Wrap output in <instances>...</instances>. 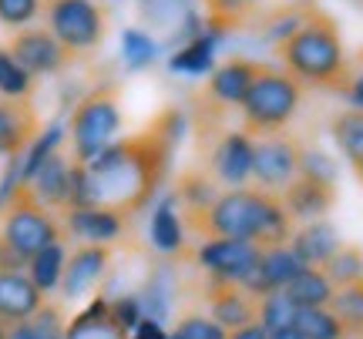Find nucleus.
I'll return each mask as SVG.
<instances>
[{
    "mask_svg": "<svg viewBox=\"0 0 363 339\" xmlns=\"http://www.w3.org/2000/svg\"><path fill=\"white\" fill-rule=\"evenodd\" d=\"M182 134H185V115L179 108H165L148 128L108 144L94 161L78 165L71 209L94 205L118 212L131 222L158 195Z\"/></svg>",
    "mask_w": 363,
    "mask_h": 339,
    "instance_id": "1",
    "label": "nucleus"
},
{
    "mask_svg": "<svg viewBox=\"0 0 363 339\" xmlns=\"http://www.w3.org/2000/svg\"><path fill=\"white\" fill-rule=\"evenodd\" d=\"M182 225H185V232H192L202 242H208V239H242V242H252L259 248L289 246V239L296 232V222L286 212L283 198L259 192L252 185L225 188L206 215H195Z\"/></svg>",
    "mask_w": 363,
    "mask_h": 339,
    "instance_id": "2",
    "label": "nucleus"
},
{
    "mask_svg": "<svg viewBox=\"0 0 363 339\" xmlns=\"http://www.w3.org/2000/svg\"><path fill=\"white\" fill-rule=\"evenodd\" d=\"M276 57L283 61V71H289L303 88L347 94L350 54L343 47L340 24L320 7H310L303 24L283 44H276Z\"/></svg>",
    "mask_w": 363,
    "mask_h": 339,
    "instance_id": "3",
    "label": "nucleus"
},
{
    "mask_svg": "<svg viewBox=\"0 0 363 339\" xmlns=\"http://www.w3.org/2000/svg\"><path fill=\"white\" fill-rule=\"evenodd\" d=\"M54 242H67L61 215L40 205L30 185H17L0 205V269H27V262Z\"/></svg>",
    "mask_w": 363,
    "mask_h": 339,
    "instance_id": "4",
    "label": "nucleus"
},
{
    "mask_svg": "<svg viewBox=\"0 0 363 339\" xmlns=\"http://www.w3.org/2000/svg\"><path fill=\"white\" fill-rule=\"evenodd\" d=\"M118 131H121V84L104 81L91 88L67 117L65 134L71 142V158L78 165L94 161L108 144L118 142Z\"/></svg>",
    "mask_w": 363,
    "mask_h": 339,
    "instance_id": "5",
    "label": "nucleus"
},
{
    "mask_svg": "<svg viewBox=\"0 0 363 339\" xmlns=\"http://www.w3.org/2000/svg\"><path fill=\"white\" fill-rule=\"evenodd\" d=\"M303 94H306V88H303L289 71L262 64L259 78L252 81L246 101L239 108V115H242V131L252 134V138H266V134L286 131L289 121L299 115Z\"/></svg>",
    "mask_w": 363,
    "mask_h": 339,
    "instance_id": "6",
    "label": "nucleus"
},
{
    "mask_svg": "<svg viewBox=\"0 0 363 339\" xmlns=\"http://www.w3.org/2000/svg\"><path fill=\"white\" fill-rule=\"evenodd\" d=\"M40 21L78 61L108 38V11L98 0H40Z\"/></svg>",
    "mask_w": 363,
    "mask_h": 339,
    "instance_id": "7",
    "label": "nucleus"
},
{
    "mask_svg": "<svg viewBox=\"0 0 363 339\" xmlns=\"http://www.w3.org/2000/svg\"><path fill=\"white\" fill-rule=\"evenodd\" d=\"M303 151H306L303 142L289 131L256 138V148H252V188L269 192V195H283L286 185L299 175Z\"/></svg>",
    "mask_w": 363,
    "mask_h": 339,
    "instance_id": "8",
    "label": "nucleus"
},
{
    "mask_svg": "<svg viewBox=\"0 0 363 339\" xmlns=\"http://www.w3.org/2000/svg\"><path fill=\"white\" fill-rule=\"evenodd\" d=\"M252 148L256 138L246 131H222L216 142H208V158H202V168L219 182V188H246L252 182Z\"/></svg>",
    "mask_w": 363,
    "mask_h": 339,
    "instance_id": "9",
    "label": "nucleus"
},
{
    "mask_svg": "<svg viewBox=\"0 0 363 339\" xmlns=\"http://www.w3.org/2000/svg\"><path fill=\"white\" fill-rule=\"evenodd\" d=\"M7 51H11L13 61L21 67H27L34 78H38V74H65L67 67L78 61L48 27H24V30H13Z\"/></svg>",
    "mask_w": 363,
    "mask_h": 339,
    "instance_id": "10",
    "label": "nucleus"
},
{
    "mask_svg": "<svg viewBox=\"0 0 363 339\" xmlns=\"http://www.w3.org/2000/svg\"><path fill=\"white\" fill-rule=\"evenodd\" d=\"M202 302H206V313L219 323L225 333L242 329L249 323H259V299L242 289L239 282H225V279H202Z\"/></svg>",
    "mask_w": 363,
    "mask_h": 339,
    "instance_id": "11",
    "label": "nucleus"
},
{
    "mask_svg": "<svg viewBox=\"0 0 363 339\" xmlns=\"http://www.w3.org/2000/svg\"><path fill=\"white\" fill-rule=\"evenodd\" d=\"M115 262V248L111 246H78L67 252L65 279H61V299L65 302H81L94 296L98 286L104 282V275Z\"/></svg>",
    "mask_w": 363,
    "mask_h": 339,
    "instance_id": "12",
    "label": "nucleus"
},
{
    "mask_svg": "<svg viewBox=\"0 0 363 339\" xmlns=\"http://www.w3.org/2000/svg\"><path fill=\"white\" fill-rule=\"evenodd\" d=\"M262 248L242 239H208L195 248V265L212 279H225V282H242V275L259 262Z\"/></svg>",
    "mask_w": 363,
    "mask_h": 339,
    "instance_id": "13",
    "label": "nucleus"
},
{
    "mask_svg": "<svg viewBox=\"0 0 363 339\" xmlns=\"http://www.w3.org/2000/svg\"><path fill=\"white\" fill-rule=\"evenodd\" d=\"M30 192L40 205H48L51 212L65 215L74 202V185H78V161L71 158V151H54L44 165H40L34 175H30Z\"/></svg>",
    "mask_w": 363,
    "mask_h": 339,
    "instance_id": "14",
    "label": "nucleus"
},
{
    "mask_svg": "<svg viewBox=\"0 0 363 339\" xmlns=\"http://www.w3.org/2000/svg\"><path fill=\"white\" fill-rule=\"evenodd\" d=\"M306 265L296 259V252L289 246H276V248H262L259 262L242 275V282L239 286L249 289L256 299H266L269 292H279L286 289L299 272H303Z\"/></svg>",
    "mask_w": 363,
    "mask_h": 339,
    "instance_id": "15",
    "label": "nucleus"
},
{
    "mask_svg": "<svg viewBox=\"0 0 363 339\" xmlns=\"http://www.w3.org/2000/svg\"><path fill=\"white\" fill-rule=\"evenodd\" d=\"M40 138V115L34 101L0 98V158H21Z\"/></svg>",
    "mask_w": 363,
    "mask_h": 339,
    "instance_id": "16",
    "label": "nucleus"
},
{
    "mask_svg": "<svg viewBox=\"0 0 363 339\" xmlns=\"http://www.w3.org/2000/svg\"><path fill=\"white\" fill-rule=\"evenodd\" d=\"M65 222V235L74 242H84V246H111L125 235L128 229V219L118 215V212H108V209H94V205H81V209H67L61 215Z\"/></svg>",
    "mask_w": 363,
    "mask_h": 339,
    "instance_id": "17",
    "label": "nucleus"
},
{
    "mask_svg": "<svg viewBox=\"0 0 363 339\" xmlns=\"http://www.w3.org/2000/svg\"><path fill=\"white\" fill-rule=\"evenodd\" d=\"M286 212L293 215V222L306 225V222H320L326 219V212L337 205V182H323V178H313V175H296L293 182L286 185L283 195Z\"/></svg>",
    "mask_w": 363,
    "mask_h": 339,
    "instance_id": "18",
    "label": "nucleus"
},
{
    "mask_svg": "<svg viewBox=\"0 0 363 339\" xmlns=\"http://www.w3.org/2000/svg\"><path fill=\"white\" fill-rule=\"evenodd\" d=\"M44 302L48 296L34 286L27 269H0V323H7V326L27 323V319H34V313Z\"/></svg>",
    "mask_w": 363,
    "mask_h": 339,
    "instance_id": "19",
    "label": "nucleus"
},
{
    "mask_svg": "<svg viewBox=\"0 0 363 339\" xmlns=\"http://www.w3.org/2000/svg\"><path fill=\"white\" fill-rule=\"evenodd\" d=\"M343 246L340 232L333 229V222H306V225H296V232L289 239V248L296 252V259L310 269H323L326 262L337 255V248Z\"/></svg>",
    "mask_w": 363,
    "mask_h": 339,
    "instance_id": "20",
    "label": "nucleus"
},
{
    "mask_svg": "<svg viewBox=\"0 0 363 339\" xmlns=\"http://www.w3.org/2000/svg\"><path fill=\"white\" fill-rule=\"evenodd\" d=\"M219 195H222L219 182H216L202 165L185 168L179 175L175 188H172V198H175V205L182 209V222H189V219H195V215H206V212L216 205V198Z\"/></svg>",
    "mask_w": 363,
    "mask_h": 339,
    "instance_id": "21",
    "label": "nucleus"
},
{
    "mask_svg": "<svg viewBox=\"0 0 363 339\" xmlns=\"http://www.w3.org/2000/svg\"><path fill=\"white\" fill-rule=\"evenodd\" d=\"M185 225H182L179 205L175 198L165 195L152 212V222H148V242L155 252H162L165 259H175V255H189V239H185Z\"/></svg>",
    "mask_w": 363,
    "mask_h": 339,
    "instance_id": "22",
    "label": "nucleus"
},
{
    "mask_svg": "<svg viewBox=\"0 0 363 339\" xmlns=\"http://www.w3.org/2000/svg\"><path fill=\"white\" fill-rule=\"evenodd\" d=\"M65 339H128V333L111 319V302L108 299H91L84 313H78L67 323Z\"/></svg>",
    "mask_w": 363,
    "mask_h": 339,
    "instance_id": "23",
    "label": "nucleus"
},
{
    "mask_svg": "<svg viewBox=\"0 0 363 339\" xmlns=\"http://www.w3.org/2000/svg\"><path fill=\"white\" fill-rule=\"evenodd\" d=\"M330 134L353 171L363 168V108H343L330 121Z\"/></svg>",
    "mask_w": 363,
    "mask_h": 339,
    "instance_id": "24",
    "label": "nucleus"
},
{
    "mask_svg": "<svg viewBox=\"0 0 363 339\" xmlns=\"http://www.w3.org/2000/svg\"><path fill=\"white\" fill-rule=\"evenodd\" d=\"M283 292L289 296V302H293L296 309H320V306H330L337 286L326 279L323 269H310V265H306Z\"/></svg>",
    "mask_w": 363,
    "mask_h": 339,
    "instance_id": "25",
    "label": "nucleus"
},
{
    "mask_svg": "<svg viewBox=\"0 0 363 339\" xmlns=\"http://www.w3.org/2000/svg\"><path fill=\"white\" fill-rule=\"evenodd\" d=\"M65 265H67V246L65 242H54L44 252H38L34 259L27 262V275L34 279V286L51 296L54 289H61V279H65Z\"/></svg>",
    "mask_w": 363,
    "mask_h": 339,
    "instance_id": "26",
    "label": "nucleus"
},
{
    "mask_svg": "<svg viewBox=\"0 0 363 339\" xmlns=\"http://www.w3.org/2000/svg\"><path fill=\"white\" fill-rule=\"evenodd\" d=\"M330 313L340 319L347 339H363V279L350 286H337L330 299Z\"/></svg>",
    "mask_w": 363,
    "mask_h": 339,
    "instance_id": "27",
    "label": "nucleus"
},
{
    "mask_svg": "<svg viewBox=\"0 0 363 339\" xmlns=\"http://www.w3.org/2000/svg\"><path fill=\"white\" fill-rule=\"evenodd\" d=\"M216 44H219V38L208 34V30L195 34L189 44H182L179 51L172 54V71H182V74H206V71H212Z\"/></svg>",
    "mask_w": 363,
    "mask_h": 339,
    "instance_id": "28",
    "label": "nucleus"
},
{
    "mask_svg": "<svg viewBox=\"0 0 363 339\" xmlns=\"http://www.w3.org/2000/svg\"><path fill=\"white\" fill-rule=\"evenodd\" d=\"M252 4L256 0H206V11H208V34L216 38H225L233 27H242L252 21Z\"/></svg>",
    "mask_w": 363,
    "mask_h": 339,
    "instance_id": "29",
    "label": "nucleus"
},
{
    "mask_svg": "<svg viewBox=\"0 0 363 339\" xmlns=\"http://www.w3.org/2000/svg\"><path fill=\"white\" fill-rule=\"evenodd\" d=\"M38 91V78L13 61L7 47H0V98H13V101H30Z\"/></svg>",
    "mask_w": 363,
    "mask_h": 339,
    "instance_id": "30",
    "label": "nucleus"
},
{
    "mask_svg": "<svg viewBox=\"0 0 363 339\" xmlns=\"http://www.w3.org/2000/svg\"><path fill=\"white\" fill-rule=\"evenodd\" d=\"M296 333L303 339H347L340 319L330 313V306H320V309H299L296 313Z\"/></svg>",
    "mask_w": 363,
    "mask_h": 339,
    "instance_id": "31",
    "label": "nucleus"
},
{
    "mask_svg": "<svg viewBox=\"0 0 363 339\" xmlns=\"http://www.w3.org/2000/svg\"><path fill=\"white\" fill-rule=\"evenodd\" d=\"M323 272L333 286H350V282L363 279V248L343 242V246L337 248V255L323 265Z\"/></svg>",
    "mask_w": 363,
    "mask_h": 339,
    "instance_id": "32",
    "label": "nucleus"
},
{
    "mask_svg": "<svg viewBox=\"0 0 363 339\" xmlns=\"http://www.w3.org/2000/svg\"><path fill=\"white\" fill-rule=\"evenodd\" d=\"M296 306L289 302L283 289L279 292H269L266 299H259V323L266 326V333H279V329H289L296 323Z\"/></svg>",
    "mask_w": 363,
    "mask_h": 339,
    "instance_id": "33",
    "label": "nucleus"
},
{
    "mask_svg": "<svg viewBox=\"0 0 363 339\" xmlns=\"http://www.w3.org/2000/svg\"><path fill=\"white\" fill-rule=\"evenodd\" d=\"M121 51H125V61H128V67H135V71H142V67L155 64V57H158L155 40L148 38L145 30H138V27H128V30L121 34Z\"/></svg>",
    "mask_w": 363,
    "mask_h": 339,
    "instance_id": "34",
    "label": "nucleus"
},
{
    "mask_svg": "<svg viewBox=\"0 0 363 339\" xmlns=\"http://www.w3.org/2000/svg\"><path fill=\"white\" fill-rule=\"evenodd\" d=\"M175 339H229V333L208 313H185L172 329Z\"/></svg>",
    "mask_w": 363,
    "mask_h": 339,
    "instance_id": "35",
    "label": "nucleus"
},
{
    "mask_svg": "<svg viewBox=\"0 0 363 339\" xmlns=\"http://www.w3.org/2000/svg\"><path fill=\"white\" fill-rule=\"evenodd\" d=\"M30 323H34V329H38L40 339H65L67 336V323H71V319L65 316V306H61V302L48 299L38 313H34Z\"/></svg>",
    "mask_w": 363,
    "mask_h": 339,
    "instance_id": "36",
    "label": "nucleus"
},
{
    "mask_svg": "<svg viewBox=\"0 0 363 339\" xmlns=\"http://www.w3.org/2000/svg\"><path fill=\"white\" fill-rule=\"evenodd\" d=\"M40 17V0H0V24L11 30H24Z\"/></svg>",
    "mask_w": 363,
    "mask_h": 339,
    "instance_id": "37",
    "label": "nucleus"
},
{
    "mask_svg": "<svg viewBox=\"0 0 363 339\" xmlns=\"http://www.w3.org/2000/svg\"><path fill=\"white\" fill-rule=\"evenodd\" d=\"M108 302H111V319H115V323L125 329V333H131V329H135L145 319L138 296H118V299H108Z\"/></svg>",
    "mask_w": 363,
    "mask_h": 339,
    "instance_id": "38",
    "label": "nucleus"
},
{
    "mask_svg": "<svg viewBox=\"0 0 363 339\" xmlns=\"http://www.w3.org/2000/svg\"><path fill=\"white\" fill-rule=\"evenodd\" d=\"M299 175H313V178H323V182H337V165L330 161V155L306 148V151H303V161H299Z\"/></svg>",
    "mask_w": 363,
    "mask_h": 339,
    "instance_id": "39",
    "label": "nucleus"
},
{
    "mask_svg": "<svg viewBox=\"0 0 363 339\" xmlns=\"http://www.w3.org/2000/svg\"><path fill=\"white\" fill-rule=\"evenodd\" d=\"M347 98L353 108H363V47L350 57V84H347Z\"/></svg>",
    "mask_w": 363,
    "mask_h": 339,
    "instance_id": "40",
    "label": "nucleus"
},
{
    "mask_svg": "<svg viewBox=\"0 0 363 339\" xmlns=\"http://www.w3.org/2000/svg\"><path fill=\"white\" fill-rule=\"evenodd\" d=\"M128 339H169V333H165V326H162L158 319H142V323L128 333Z\"/></svg>",
    "mask_w": 363,
    "mask_h": 339,
    "instance_id": "41",
    "label": "nucleus"
},
{
    "mask_svg": "<svg viewBox=\"0 0 363 339\" xmlns=\"http://www.w3.org/2000/svg\"><path fill=\"white\" fill-rule=\"evenodd\" d=\"M229 339H269V333H266L262 323H249V326H242V329H233Z\"/></svg>",
    "mask_w": 363,
    "mask_h": 339,
    "instance_id": "42",
    "label": "nucleus"
},
{
    "mask_svg": "<svg viewBox=\"0 0 363 339\" xmlns=\"http://www.w3.org/2000/svg\"><path fill=\"white\" fill-rule=\"evenodd\" d=\"M7 339H40L38 329H34V323L27 319V323H17V326L7 329Z\"/></svg>",
    "mask_w": 363,
    "mask_h": 339,
    "instance_id": "43",
    "label": "nucleus"
},
{
    "mask_svg": "<svg viewBox=\"0 0 363 339\" xmlns=\"http://www.w3.org/2000/svg\"><path fill=\"white\" fill-rule=\"evenodd\" d=\"M269 339H303L296 333V326H289V329H279V333H269Z\"/></svg>",
    "mask_w": 363,
    "mask_h": 339,
    "instance_id": "44",
    "label": "nucleus"
},
{
    "mask_svg": "<svg viewBox=\"0 0 363 339\" xmlns=\"http://www.w3.org/2000/svg\"><path fill=\"white\" fill-rule=\"evenodd\" d=\"M7 329H11L7 323H0V339H7Z\"/></svg>",
    "mask_w": 363,
    "mask_h": 339,
    "instance_id": "45",
    "label": "nucleus"
},
{
    "mask_svg": "<svg viewBox=\"0 0 363 339\" xmlns=\"http://www.w3.org/2000/svg\"><path fill=\"white\" fill-rule=\"evenodd\" d=\"M353 4H357V7H363V0H353Z\"/></svg>",
    "mask_w": 363,
    "mask_h": 339,
    "instance_id": "46",
    "label": "nucleus"
},
{
    "mask_svg": "<svg viewBox=\"0 0 363 339\" xmlns=\"http://www.w3.org/2000/svg\"><path fill=\"white\" fill-rule=\"evenodd\" d=\"M357 175H360V182H363V168H360V171H357Z\"/></svg>",
    "mask_w": 363,
    "mask_h": 339,
    "instance_id": "47",
    "label": "nucleus"
},
{
    "mask_svg": "<svg viewBox=\"0 0 363 339\" xmlns=\"http://www.w3.org/2000/svg\"><path fill=\"white\" fill-rule=\"evenodd\" d=\"M169 339H175V336H169Z\"/></svg>",
    "mask_w": 363,
    "mask_h": 339,
    "instance_id": "48",
    "label": "nucleus"
}]
</instances>
